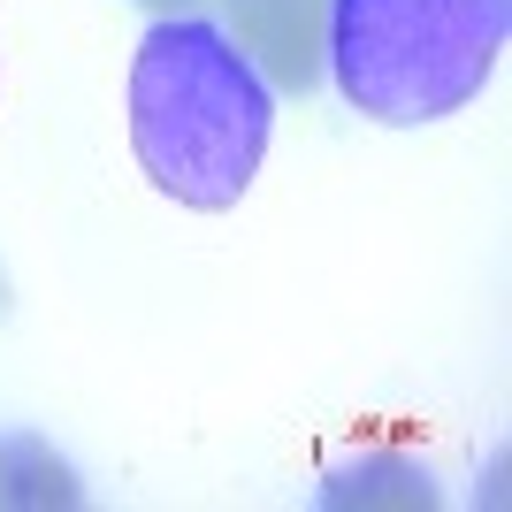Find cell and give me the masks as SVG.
<instances>
[{
  "label": "cell",
  "instance_id": "cell-5",
  "mask_svg": "<svg viewBox=\"0 0 512 512\" xmlns=\"http://www.w3.org/2000/svg\"><path fill=\"white\" fill-rule=\"evenodd\" d=\"M138 8H153V16H199V8H214V0H138Z\"/></svg>",
  "mask_w": 512,
  "mask_h": 512
},
{
  "label": "cell",
  "instance_id": "cell-3",
  "mask_svg": "<svg viewBox=\"0 0 512 512\" xmlns=\"http://www.w3.org/2000/svg\"><path fill=\"white\" fill-rule=\"evenodd\" d=\"M237 16V46L260 62L276 92H314L321 85V16L329 0H222Z\"/></svg>",
  "mask_w": 512,
  "mask_h": 512
},
{
  "label": "cell",
  "instance_id": "cell-4",
  "mask_svg": "<svg viewBox=\"0 0 512 512\" xmlns=\"http://www.w3.org/2000/svg\"><path fill=\"white\" fill-rule=\"evenodd\" d=\"M77 474L31 436H0V505H77Z\"/></svg>",
  "mask_w": 512,
  "mask_h": 512
},
{
  "label": "cell",
  "instance_id": "cell-2",
  "mask_svg": "<svg viewBox=\"0 0 512 512\" xmlns=\"http://www.w3.org/2000/svg\"><path fill=\"white\" fill-rule=\"evenodd\" d=\"M512 0H329L321 69L367 123H444L490 85Z\"/></svg>",
  "mask_w": 512,
  "mask_h": 512
},
{
  "label": "cell",
  "instance_id": "cell-1",
  "mask_svg": "<svg viewBox=\"0 0 512 512\" xmlns=\"http://www.w3.org/2000/svg\"><path fill=\"white\" fill-rule=\"evenodd\" d=\"M276 130V85L207 16H161L130 62V146L138 169L192 214H222L253 192Z\"/></svg>",
  "mask_w": 512,
  "mask_h": 512
}]
</instances>
